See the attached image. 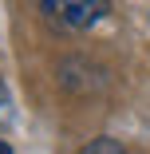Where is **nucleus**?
Returning a JSON list of instances; mask_svg holds the SVG:
<instances>
[{"mask_svg":"<svg viewBox=\"0 0 150 154\" xmlns=\"http://www.w3.org/2000/svg\"><path fill=\"white\" fill-rule=\"evenodd\" d=\"M79 154H130V150H127L123 142H115V138H91Z\"/></svg>","mask_w":150,"mask_h":154,"instance_id":"obj_2","label":"nucleus"},{"mask_svg":"<svg viewBox=\"0 0 150 154\" xmlns=\"http://www.w3.org/2000/svg\"><path fill=\"white\" fill-rule=\"evenodd\" d=\"M0 154H12V150H8V146H4V142H0Z\"/></svg>","mask_w":150,"mask_h":154,"instance_id":"obj_4","label":"nucleus"},{"mask_svg":"<svg viewBox=\"0 0 150 154\" xmlns=\"http://www.w3.org/2000/svg\"><path fill=\"white\" fill-rule=\"evenodd\" d=\"M8 119H12V111H8V95H4V87H0V127H8Z\"/></svg>","mask_w":150,"mask_h":154,"instance_id":"obj_3","label":"nucleus"},{"mask_svg":"<svg viewBox=\"0 0 150 154\" xmlns=\"http://www.w3.org/2000/svg\"><path fill=\"white\" fill-rule=\"evenodd\" d=\"M111 0H40V8L55 20H63L67 28H91L103 20Z\"/></svg>","mask_w":150,"mask_h":154,"instance_id":"obj_1","label":"nucleus"}]
</instances>
